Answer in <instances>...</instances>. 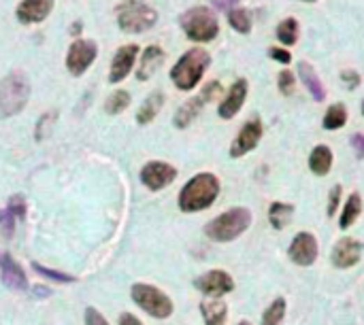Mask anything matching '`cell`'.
Returning a JSON list of instances; mask_svg holds the SVG:
<instances>
[{
  "label": "cell",
  "instance_id": "6da1fadb",
  "mask_svg": "<svg viewBox=\"0 0 364 325\" xmlns=\"http://www.w3.org/2000/svg\"><path fill=\"white\" fill-rule=\"evenodd\" d=\"M220 179L211 173L194 175L179 191V209L183 213H200L209 209L220 196Z\"/></svg>",
  "mask_w": 364,
  "mask_h": 325
},
{
  "label": "cell",
  "instance_id": "7a4b0ae2",
  "mask_svg": "<svg viewBox=\"0 0 364 325\" xmlns=\"http://www.w3.org/2000/svg\"><path fill=\"white\" fill-rule=\"evenodd\" d=\"M209 64H211V56L202 47H194V49L185 51L177 60V64L171 68V79H173L175 88L181 92L194 90L200 84L202 74L207 72Z\"/></svg>",
  "mask_w": 364,
  "mask_h": 325
},
{
  "label": "cell",
  "instance_id": "3957f363",
  "mask_svg": "<svg viewBox=\"0 0 364 325\" xmlns=\"http://www.w3.org/2000/svg\"><path fill=\"white\" fill-rule=\"evenodd\" d=\"M250 225H252V211L234 207L230 211H224L215 219H211L205 225V234L207 238L215 242H230V240H236L243 232H248Z\"/></svg>",
  "mask_w": 364,
  "mask_h": 325
},
{
  "label": "cell",
  "instance_id": "277c9868",
  "mask_svg": "<svg viewBox=\"0 0 364 325\" xmlns=\"http://www.w3.org/2000/svg\"><path fill=\"white\" fill-rule=\"evenodd\" d=\"M30 98V81L24 70H11L0 81V115L13 117L24 111Z\"/></svg>",
  "mask_w": 364,
  "mask_h": 325
},
{
  "label": "cell",
  "instance_id": "5b68a950",
  "mask_svg": "<svg viewBox=\"0 0 364 325\" xmlns=\"http://www.w3.org/2000/svg\"><path fill=\"white\" fill-rule=\"evenodd\" d=\"M179 26L185 32V36L194 43H211L220 34L218 17L207 7H192L179 17Z\"/></svg>",
  "mask_w": 364,
  "mask_h": 325
},
{
  "label": "cell",
  "instance_id": "8992f818",
  "mask_svg": "<svg viewBox=\"0 0 364 325\" xmlns=\"http://www.w3.org/2000/svg\"><path fill=\"white\" fill-rule=\"evenodd\" d=\"M158 24V11L143 0H124L117 7V26L128 34L147 32Z\"/></svg>",
  "mask_w": 364,
  "mask_h": 325
},
{
  "label": "cell",
  "instance_id": "52a82bcc",
  "mask_svg": "<svg viewBox=\"0 0 364 325\" xmlns=\"http://www.w3.org/2000/svg\"><path fill=\"white\" fill-rule=\"evenodd\" d=\"M130 296L153 319H169L175 310L173 300L165 292H160L158 287L147 285V283H135L130 290Z\"/></svg>",
  "mask_w": 364,
  "mask_h": 325
},
{
  "label": "cell",
  "instance_id": "ba28073f",
  "mask_svg": "<svg viewBox=\"0 0 364 325\" xmlns=\"http://www.w3.org/2000/svg\"><path fill=\"white\" fill-rule=\"evenodd\" d=\"M96 56H98V47H96L94 40L77 38L75 43L68 47V54H66V68H68V72L73 77H81L92 66Z\"/></svg>",
  "mask_w": 364,
  "mask_h": 325
},
{
  "label": "cell",
  "instance_id": "9c48e42d",
  "mask_svg": "<svg viewBox=\"0 0 364 325\" xmlns=\"http://www.w3.org/2000/svg\"><path fill=\"white\" fill-rule=\"evenodd\" d=\"M262 134H264V128H262L260 117H252L250 121H245L230 145V157L236 159V157H243L250 151H254L258 147V143L262 141Z\"/></svg>",
  "mask_w": 364,
  "mask_h": 325
},
{
  "label": "cell",
  "instance_id": "30bf717a",
  "mask_svg": "<svg viewBox=\"0 0 364 325\" xmlns=\"http://www.w3.org/2000/svg\"><path fill=\"white\" fill-rule=\"evenodd\" d=\"M175 179H177V168L171 166L169 161L153 159V161H147V164L143 166V171H141V183L151 191L165 189Z\"/></svg>",
  "mask_w": 364,
  "mask_h": 325
},
{
  "label": "cell",
  "instance_id": "8fae6325",
  "mask_svg": "<svg viewBox=\"0 0 364 325\" xmlns=\"http://www.w3.org/2000/svg\"><path fill=\"white\" fill-rule=\"evenodd\" d=\"M288 255L290 260L296 264V266H303V268H309L315 264L317 255H319V245H317V238L311 234V232H298L290 247H288Z\"/></svg>",
  "mask_w": 364,
  "mask_h": 325
},
{
  "label": "cell",
  "instance_id": "7c38bea8",
  "mask_svg": "<svg viewBox=\"0 0 364 325\" xmlns=\"http://www.w3.org/2000/svg\"><path fill=\"white\" fill-rule=\"evenodd\" d=\"M194 287L209 298H222L234 290V280L224 270H209L194 280Z\"/></svg>",
  "mask_w": 364,
  "mask_h": 325
},
{
  "label": "cell",
  "instance_id": "4fadbf2b",
  "mask_svg": "<svg viewBox=\"0 0 364 325\" xmlns=\"http://www.w3.org/2000/svg\"><path fill=\"white\" fill-rule=\"evenodd\" d=\"M362 251H364V245L360 240H356L351 236H343L337 245L333 247L331 262H333L335 268L345 270V268H351V266H356L360 262Z\"/></svg>",
  "mask_w": 364,
  "mask_h": 325
},
{
  "label": "cell",
  "instance_id": "5bb4252c",
  "mask_svg": "<svg viewBox=\"0 0 364 325\" xmlns=\"http://www.w3.org/2000/svg\"><path fill=\"white\" fill-rule=\"evenodd\" d=\"M137 54H139L137 45H124L115 51L111 60V70H109V84H119V81H124L130 74Z\"/></svg>",
  "mask_w": 364,
  "mask_h": 325
},
{
  "label": "cell",
  "instance_id": "9a60e30c",
  "mask_svg": "<svg viewBox=\"0 0 364 325\" xmlns=\"http://www.w3.org/2000/svg\"><path fill=\"white\" fill-rule=\"evenodd\" d=\"M248 92H250L248 81H245V79H236L234 84L230 86L226 98H224V100L220 102V106H218L220 117H222V119H232V117L241 111L243 102H245Z\"/></svg>",
  "mask_w": 364,
  "mask_h": 325
},
{
  "label": "cell",
  "instance_id": "2e32d148",
  "mask_svg": "<svg viewBox=\"0 0 364 325\" xmlns=\"http://www.w3.org/2000/svg\"><path fill=\"white\" fill-rule=\"evenodd\" d=\"M54 3L56 0H22L17 11H15V17L26 26L40 24V22H45L47 15L52 13Z\"/></svg>",
  "mask_w": 364,
  "mask_h": 325
},
{
  "label": "cell",
  "instance_id": "e0dca14e",
  "mask_svg": "<svg viewBox=\"0 0 364 325\" xmlns=\"http://www.w3.org/2000/svg\"><path fill=\"white\" fill-rule=\"evenodd\" d=\"M0 274H3V283L13 292H26L28 290V278L26 272L20 268V264L11 255H3L0 260Z\"/></svg>",
  "mask_w": 364,
  "mask_h": 325
},
{
  "label": "cell",
  "instance_id": "ac0fdd59",
  "mask_svg": "<svg viewBox=\"0 0 364 325\" xmlns=\"http://www.w3.org/2000/svg\"><path fill=\"white\" fill-rule=\"evenodd\" d=\"M165 58H167V56H165V51H162V47L149 45V47L143 51L141 62H139V66H137V79H139V81H149V79L158 72V68L162 66Z\"/></svg>",
  "mask_w": 364,
  "mask_h": 325
},
{
  "label": "cell",
  "instance_id": "d6986e66",
  "mask_svg": "<svg viewBox=\"0 0 364 325\" xmlns=\"http://www.w3.org/2000/svg\"><path fill=\"white\" fill-rule=\"evenodd\" d=\"M335 155L328 145H315L313 151L309 153V171L315 177H326L333 168Z\"/></svg>",
  "mask_w": 364,
  "mask_h": 325
},
{
  "label": "cell",
  "instance_id": "ffe728a7",
  "mask_svg": "<svg viewBox=\"0 0 364 325\" xmlns=\"http://www.w3.org/2000/svg\"><path fill=\"white\" fill-rule=\"evenodd\" d=\"M207 102L202 100V96L198 94V96H194V98H188L179 109H177V113H175V119H173V124H175V128H179V130H185L192 121L200 115V111H202V106H205Z\"/></svg>",
  "mask_w": 364,
  "mask_h": 325
},
{
  "label": "cell",
  "instance_id": "44dd1931",
  "mask_svg": "<svg viewBox=\"0 0 364 325\" xmlns=\"http://www.w3.org/2000/svg\"><path fill=\"white\" fill-rule=\"evenodd\" d=\"M298 77L315 102H321L326 98V90H324V84L319 81V74L315 72V68L309 62H298Z\"/></svg>",
  "mask_w": 364,
  "mask_h": 325
},
{
  "label": "cell",
  "instance_id": "7402d4cb",
  "mask_svg": "<svg viewBox=\"0 0 364 325\" xmlns=\"http://www.w3.org/2000/svg\"><path fill=\"white\" fill-rule=\"evenodd\" d=\"M200 315L205 319V325H226L228 304L220 298H209L200 302Z\"/></svg>",
  "mask_w": 364,
  "mask_h": 325
},
{
  "label": "cell",
  "instance_id": "603a6c76",
  "mask_svg": "<svg viewBox=\"0 0 364 325\" xmlns=\"http://www.w3.org/2000/svg\"><path fill=\"white\" fill-rule=\"evenodd\" d=\"M294 211L296 207L294 205H288V202H273L268 207V223L273 230H283L288 228L292 217H294Z\"/></svg>",
  "mask_w": 364,
  "mask_h": 325
},
{
  "label": "cell",
  "instance_id": "cb8c5ba5",
  "mask_svg": "<svg viewBox=\"0 0 364 325\" xmlns=\"http://www.w3.org/2000/svg\"><path fill=\"white\" fill-rule=\"evenodd\" d=\"M162 104H165V94H162V92H153V94H149V96L145 98V102L141 104L139 113H137V124H141V126L151 124V121L158 117Z\"/></svg>",
  "mask_w": 364,
  "mask_h": 325
},
{
  "label": "cell",
  "instance_id": "d4e9b609",
  "mask_svg": "<svg viewBox=\"0 0 364 325\" xmlns=\"http://www.w3.org/2000/svg\"><path fill=\"white\" fill-rule=\"evenodd\" d=\"M360 215H362V198H360L358 191H354V193H349V198L345 200L343 213H341V217H339V228H341V230H349V228L358 221Z\"/></svg>",
  "mask_w": 364,
  "mask_h": 325
},
{
  "label": "cell",
  "instance_id": "484cf974",
  "mask_svg": "<svg viewBox=\"0 0 364 325\" xmlns=\"http://www.w3.org/2000/svg\"><path fill=\"white\" fill-rule=\"evenodd\" d=\"M345 124H347V109H345V104L337 102V104L326 109V115H324V121H321L324 128H326V130H339Z\"/></svg>",
  "mask_w": 364,
  "mask_h": 325
},
{
  "label": "cell",
  "instance_id": "4316f807",
  "mask_svg": "<svg viewBox=\"0 0 364 325\" xmlns=\"http://www.w3.org/2000/svg\"><path fill=\"white\" fill-rule=\"evenodd\" d=\"M286 308H288L286 300L275 298L268 304V308H264V312H262V325H281L283 317H286Z\"/></svg>",
  "mask_w": 364,
  "mask_h": 325
},
{
  "label": "cell",
  "instance_id": "83f0119b",
  "mask_svg": "<svg viewBox=\"0 0 364 325\" xmlns=\"http://www.w3.org/2000/svg\"><path fill=\"white\" fill-rule=\"evenodd\" d=\"M277 38L281 40L283 45H294L296 40H298V22L294 17H288V19H283L279 26H277Z\"/></svg>",
  "mask_w": 364,
  "mask_h": 325
},
{
  "label": "cell",
  "instance_id": "f1b7e54d",
  "mask_svg": "<svg viewBox=\"0 0 364 325\" xmlns=\"http://www.w3.org/2000/svg\"><path fill=\"white\" fill-rule=\"evenodd\" d=\"M228 22L238 34H250L252 32V15L245 9H230Z\"/></svg>",
  "mask_w": 364,
  "mask_h": 325
},
{
  "label": "cell",
  "instance_id": "f546056e",
  "mask_svg": "<svg viewBox=\"0 0 364 325\" xmlns=\"http://www.w3.org/2000/svg\"><path fill=\"white\" fill-rule=\"evenodd\" d=\"M128 106H130V94H128L126 90L113 92V94L107 98V102H105V111H107L109 115H119L121 111H126Z\"/></svg>",
  "mask_w": 364,
  "mask_h": 325
},
{
  "label": "cell",
  "instance_id": "4dcf8cb0",
  "mask_svg": "<svg viewBox=\"0 0 364 325\" xmlns=\"http://www.w3.org/2000/svg\"><path fill=\"white\" fill-rule=\"evenodd\" d=\"M277 88L283 96H292L296 92V77L292 70H281L277 74Z\"/></svg>",
  "mask_w": 364,
  "mask_h": 325
},
{
  "label": "cell",
  "instance_id": "1f68e13d",
  "mask_svg": "<svg viewBox=\"0 0 364 325\" xmlns=\"http://www.w3.org/2000/svg\"><path fill=\"white\" fill-rule=\"evenodd\" d=\"M32 268H34L38 274H43V276H47V278H52V280H56V283H75V280H77V276H73V274H66V272H58V270L45 268L43 264H38V262H32Z\"/></svg>",
  "mask_w": 364,
  "mask_h": 325
},
{
  "label": "cell",
  "instance_id": "d6a6232c",
  "mask_svg": "<svg viewBox=\"0 0 364 325\" xmlns=\"http://www.w3.org/2000/svg\"><path fill=\"white\" fill-rule=\"evenodd\" d=\"M13 230H15V217L9 213V209L0 211V234H3L5 238H11Z\"/></svg>",
  "mask_w": 364,
  "mask_h": 325
},
{
  "label": "cell",
  "instance_id": "836d02e7",
  "mask_svg": "<svg viewBox=\"0 0 364 325\" xmlns=\"http://www.w3.org/2000/svg\"><path fill=\"white\" fill-rule=\"evenodd\" d=\"M341 81H343V86H345L347 90H356V88H360V84H362V79H360L358 70H354V68L341 70Z\"/></svg>",
  "mask_w": 364,
  "mask_h": 325
},
{
  "label": "cell",
  "instance_id": "e575fe53",
  "mask_svg": "<svg viewBox=\"0 0 364 325\" xmlns=\"http://www.w3.org/2000/svg\"><path fill=\"white\" fill-rule=\"evenodd\" d=\"M9 213L15 219H24L26 217V200H24V196H13L9 200Z\"/></svg>",
  "mask_w": 364,
  "mask_h": 325
},
{
  "label": "cell",
  "instance_id": "d590c367",
  "mask_svg": "<svg viewBox=\"0 0 364 325\" xmlns=\"http://www.w3.org/2000/svg\"><path fill=\"white\" fill-rule=\"evenodd\" d=\"M341 193H343L341 185H335L331 189V193H328V207H326V215L328 217H335V213L339 209V202H341Z\"/></svg>",
  "mask_w": 364,
  "mask_h": 325
},
{
  "label": "cell",
  "instance_id": "8d00e7d4",
  "mask_svg": "<svg viewBox=\"0 0 364 325\" xmlns=\"http://www.w3.org/2000/svg\"><path fill=\"white\" fill-rule=\"evenodd\" d=\"M222 94V86H220V81H209V84L202 88V92H200V96H202V100L205 102H211L213 98H218Z\"/></svg>",
  "mask_w": 364,
  "mask_h": 325
},
{
  "label": "cell",
  "instance_id": "74e56055",
  "mask_svg": "<svg viewBox=\"0 0 364 325\" xmlns=\"http://www.w3.org/2000/svg\"><path fill=\"white\" fill-rule=\"evenodd\" d=\"M268 58L279 62V64H290L292 62V54L288 49H283V47H271L268 49Z\"/></svg>",
  "mask_w": 364,
  "mask_h": 325
},
{
  "label": "cell",
  "instance_id": "f35d334b",
  "mask_svg": "<svg viewBox=\"0 0 364 325\" xmlns=\"http://www.w3.org/2000/svg\"><path fill=\"white\" fill-rule=\"evenodd\" d=\"M84 319H86V325H109V321L96 310V308H86V315H84Z\"/></svg>",
  "mask_w": 364,
  "mask_h": 325
},
{
  "label": "cell",
  "instance_id": "ab89813d",
  "mask_svg": "<svg viewBox=\"0 0 364 325\" xmlns=\"http://www.w3.org/2000/svg\"><path fill=\"white\" fill-rule=\"evenodd\" d=\"M349 143H351V147L356 151V157L364 159V134H351Z\"/></svg>",
  "mask_w": 364,
  "mask_h": 325
},
{
  "label": "cell",
  "instance_id": "60d3db41",
  "mask_svg": "<svg viewBox=\"0 0 364 325\" xmlns=\"http://www.w3.org/2000/svg\"><path fill=\"white\" fill-rule=\"evenodd\" d=\"M215 9H222V11H230L238 5V0H211Z\"/></svg>",
  "mask_w": 364,
  "mask_h": 325
},
{
  "label": "cell",
  "instance_id": "b9f144b4",
  "mask_svg": "<svg viewBox=\"0 0 364 325\" xmlns=\"http://www.w3.org/2000/svg\"><path fill=\"white\" fill-rule=\"evenodd\" d=\"M119 325H143L135 315H130V312H121L119 315Z\"/></svg>",
  "mask_w": 364,
  "mask_h": 325
},
{
  "label": "cell",
  "instance_id": "7bdbcfd3",
  "mask_svg": "<svg viewBox=\"0 0 364 325\" xmlns=\"http://www.w3.org/2000/svg\"><path fill=\"white\" fill-rule=\"evenodd\" d=\"M79 32H81V22H75L70 26V34H79Z\"/></svg>",
  "mask_w": 364,
  "mask_h": 325
},
{
  "label": "cell",
  "instance_id": "ee69618b",
  "mask_svg": "<svg viewBox=\"0 0 364 325\" xmlns=\"http://www.w3.org/2000/svg\"><path fill=\"white\" fill-rule=\"evenodd\" d=\"M238 325H252V323H250V321H241Z\"/></svg>",
  "mask_w": 364,
  "mask_h": 325
},
{
  "label": "cell",
  "instance_id": "f6af8a7d",
  "mask_svg": "<svg viewBox=\"0 0 364 325\" xmlns=\"http://www.w3.org/2000/svg\"><path fill=\"white\" fill-rule=\"evenodd\" d=\"M360 109H362V115H364V100H362V104H360Z\"/></svg>",
  "mask_w": 364,
  "mask_h": 325
},
{
  "label": "cell",
  "instance_id": "bcb514c9",
  "mask_svg": "<svg viewBox=\"0 0 364 325\" xmlns=\"http://www.w3.org/2000/svg\"><path fill=\"white\" fill-rule=\"evenodd\" d=\"M303 3H315V0H303Z\"/></svg>",
  "mask_w": 364,
  "mask_h": 325
}]
</instances>
